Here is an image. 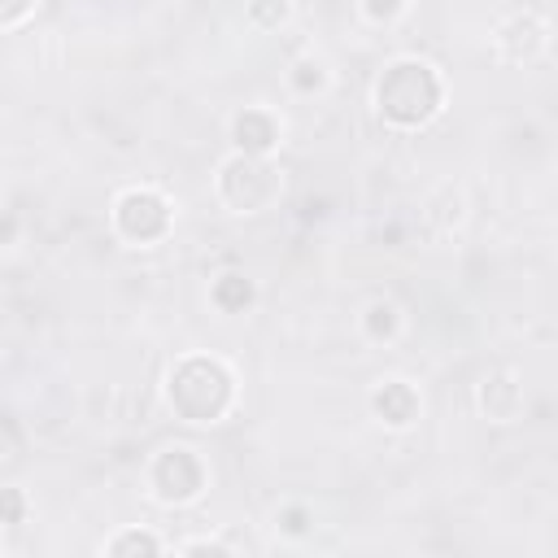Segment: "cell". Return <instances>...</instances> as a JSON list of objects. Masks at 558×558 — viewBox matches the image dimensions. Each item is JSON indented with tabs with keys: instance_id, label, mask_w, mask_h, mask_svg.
Masks as SVG:
<instances>
[{
	"instance_id": "3957f363",
	"label": "cell",
	"mask_w": 558,
	"mask_h": 558,
	"mask_svg": "<svg viewBox=\"0 0 558 558\" xmlns=\"http://www.w3.org/2000/svg\"><path fill=\"white\" fill-rule=\"evenodd\" d=\"M279 192H283V179H279V170L266 157L235 153L218 170V196L235 214H262V209H270L279 201Z\"/></svg>"
},
{
	"instance_id": "ba28073f",
	"label": "cell",
	"mask_w": 558,
	"mask_h": 558,
	"mask_svg": "<svg viewBox=\"0 0 558 558\" xmlns=\"http://www.w3.org/2000/svg\"><path fill=\"white\" fill-rule=\"evenodd\" d=\"M371 410L388 427H410L418 418V392L405 379H379L371 388Z\"/></svg>"
},
{
	"instance_id": "30bf717a",
	"label": "cell",
	"mask_w": 558,
	"mask_h": 558,
	"mask_svg": "<svg viewBox=\"0 0 558 558\" xmlns=\"http://www.w3.org/2000/svg\"><path fill=\"white\" fill-rule=\"evenodd\" d=\"M209 301H214L222 314H240V310H248V305H253V283H248V275H240V270H222V275L214 279V288H209Z\"/></svg>"
},
{
	"instance_id": "7a4b0ae2",
	"label": "cell",
	"mask_w": 558,
	"mask_h": 558,
	"mask_svg": "<svg viewBox=\"0 0 558 558\" xmlns=\"http://www.w3.org/2000/svg\"><path fill=\"white\" fill-rule=\"evenodd\" d=\"M166 397H170L174 414H183L187 423H218L231 410L235 379H231V371L218 357L192 353V357H179L170 366Z\"/></svg>"
},
{
	"instance_id": "e0dca14e",
	"label": "cell",
	"mask_w": 558,
	"mask_h": 558,
	"mask_svg": "<svg viewBox=\"0 0 558 558\" xmlns=\"http://www.w3.org/2000/svg\"><path fill=\"white\" fill-rule=\"evenodd\" d=\"M183 554H227V545H218V541H192V545H183Z\"/></svg>"
},
{
	"instance_id": "ac0fdd59",
	"label": "cell",
	"mask_w": 558,
	"mask_h": 558,
	"mask_svg": "<svg viewBox=\"0 0 558 558\" xmlns=\"http://www.w3.org/2000/svg\"><path fill=\"white\" fill-rule=\"evenodd\" d=\"M26 4H31V0H4V22L13 26V22H17L22 13H26Z\"/></svg>"
},
{
	"instance_id": "6da1fadb",
	"label": "cell",
	"mask_w": 558,
	"mask_h": 558,
	"mask_svg": "<svg viewBox=\"0 0 558 558\" xmlns=\"http://www.w3.org/2000/svg\"><path fill=\"white\" fill-rule=\"evenodd\" d=\"M440 96H445V83L440 74L427 65V61H414V57H401L392 61L379 83H375V109L384 122L392 126H423L427 118H436L440 109Z\"/></svg>"
},
{
	"instance_id": "5b68a950",
	"label": "cell",
	"mask_w": 558,
	"mask_h": 558,
	"mask_svg": "<svg viewBox=\"0 0 558 558\" xmlns=\"http://www.w3.org/2000/svg\"><path fill=\"white\" fill-rule=\"evenodd\" d=\"M113 227L131 244H153L170 231V201L157 187H131L113 201Z\"/></svg>"
},
{
	"instance_id": "8fae6325",
	"label": "cell",
	"mask_w": 558,
	"mask_h": 558,
	"mask_svg": "<svg viewBox=\"0 0 558 558\" xmlns=\"http://www.w3.org/2000/svg\"><path fill=\"white\" fill-rule=\"evenodd\" d=\"M362 331H366L371 340H392V336L401 331L397 305H392V301H371L366 314H362Z\"/></svg>"
},
{
	"instance_id": "9c48e42d",
	"label": "cell",
	"mask_w": 558,
	"mask_h": 558,
	"mask_svg": "<svg viewBox=\"0 0 558 558\" xmlns=\"http://www.w3.org/2000/svg\"><path fill=\"white\" fill-rule=\"evenodd\" d=\"M480 410L493 418V423H514L519 410H523V388L514 375H488L480 384Z\"/></svg>"
},
{
	"instance_id": "9a60e30c",
	"label": "cell",
	"mask_w": 558,
	"mask_h": 558,
	"mask_svg": "<svg viewBox=\"0 0 558 558\" xmlns=\"http://www.w3.org/2000/svg\"><path fill=\"white\" fill-rule=\"evenodd\" d=\"M248 22L266 26V31L283 26L288 22V0H248Z\"/></svg>"
},
{
	"instance_id": "5bb4252c",
	"label": "cell",
	"mask_w": 558,
	"mask_h": 558,
	"mask_svg": "<svg viewBox=\"0 0 558 558\" xmlns=\"http://www.w3.org/2000/svg\"><path fill=\"white\" fill-rule=\"evenodd\" d=\"M327 83V65L318 61V57H301L296 65H292V87L296 92H318Z\"/></svg>"
},
{
	"instance_id": "277c9868",
	"label": "cell",
	"mask_w": 558,
	"mask_h": 558,
	"mask_svg": "<svg viewBox=\"0 0 558 558\" xmlns=\"http://www.w3.org/2000/svg\"><path fill=\"white\" fill-rule=\"evenodd\" d=\"M148 484H153L157 501H166V506H187V501H196L201 488H205V462L196 458V449L170 445V449H161V453L153 458Z\"/></svg>"
},
{
	"instance_id": "8992f818",
	"label": "cell",
	"mask_w": 558,
	"mask_h": 558,
	"mask_svg": "<svg viewBox=\"0 0 558 558\" xmlns=\"http://www.w3.org/2000/svg\"><path fill=\"white\" fill-rule=\"evenodd\" d=\"M545 48V22L536 13H514L497 26V52L501 61H532Z\"/></svg>"
},
{
	"instance_id": "52a82bcc",
	"label": "cell",
	"mask_w": 558,
	"mask_h": 558,
	"mask_svg": "<svg viewBox=\"0 0 558 558\" xmlns=\"http://www.w3.org/2000/svg\"><path fill=\"white\" fill-rule=\"evenodd\" d=\"M231 140L240 153H253V157H270L279 148V118L270 109H244L235 113L231 122Z\"/></svg>"
},
{
	"instance_id": "2e32d148",
	"label": "cell",
	"mask_w": 558,
	"mask_h": 558,
	"mask_svg": "<svg viewBox=\"0 0 558 558\" xmlns=\"http://www.w3.org/2000/svg\"><path fill=\"white\" fill-rule=\"evenodd\" d=\"M362 13L371 22H397L405 13V0H362Z\"/></svg>"
},
{
	"instance_id": "7c38bea8",
	"label": "cell",
	"mask_w": 558,
	"mask_h": 558,
	"mask_svg": "<svg viewBox=\"0 0 558 558\" xmlns=\"http://www.w3.org/2000/svg\"><path fill=\"white\" fill-rule=\"evenodd\" d=\"M105 549H109V554H161V541H157L153 532L131 527V532H118V536H113Z\"/></svg>"
},
{
	"instance_id": "4fadbf2b",
	"label": "cell",
	"mask_w": 558,
	"mask_h": 558,
	"mask_svg": "<svg viewBox=\"0 0 558 558\" xmlns=\"http://www.w3.org/2000/svg\"><path fill=\"white\" fill-rule=\"evenodd\" d=\"M275 523H279V532H283V536H305V532L314 527V514H310V506L288 501V506H279Z\"/></svg>"
}]
</instances>
